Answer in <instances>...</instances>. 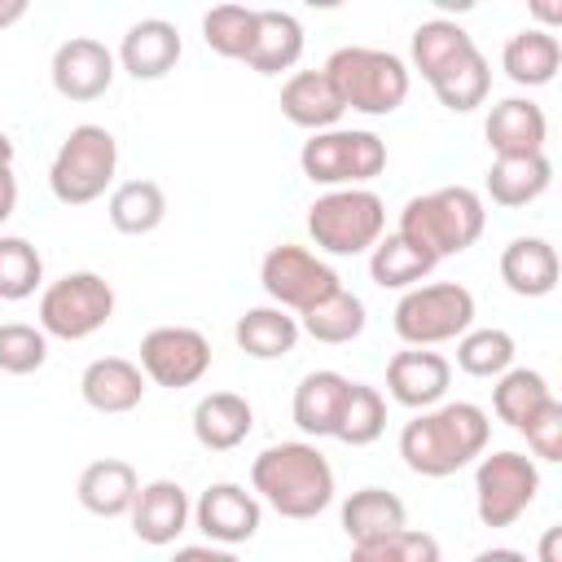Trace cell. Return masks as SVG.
<instances>
[{"instance_id": "obj_1", "label": "cell", "mask_w": 562, "mask_h": 562, "mask_svg": "<svg viewBox=\"0 0 562 562\" xmlns=\"http://www.w3.org/2000/svg\"><path fill=\"white\" fill-rule=\"evenodd\" d=\"M487 435H492L487 413L470 400H452L417 413L400 430V457L422 479H448L487 452Z\"/></svg>"}, {"instance_id": "obj_2", "label": "cell", "mask_w": 562, "mask_h": 562, "mask_svg": "<svg viewBox=\"0 0 562 562\" xmlns=\"http://www.w3.org/2000/svg\"><path fill=\"white\" fill-rule=\"evenodd\" d=\"M250 492L281 518L307 522L334 505V465L307 439H285L250 461Z\"/></svg>"}, {"instance_id": "obj_3", "label": "cell", "mask_w": 562, "mask_h": 562, "mask_svg": "<svg viewBox=\"0 0 562 562\" xmlns=\"http://www.w3.org/2000/svg\"><path fill=\"white\" fill-rule=\"evenodd\" d=\"M321 70H325L334 97L342 101V110H356L369 119L395 114L408 101V83H413L404 57H395L386 48H369V44L334 48Z\"/></svg>"}, {"instance_id": "obj_4", "label": "cell", "mask_w": 562, "mask_h": 562, "mask_svg": "<svg viewBox=\"0 0 562 562\" xmlns=\"http://www.w3.org/2000/svg\"><path fill=\"white\" fill-rule=\"evenodd\" d=\"M483 224H487L483 198L474 189H465V184H443V189L408 198L404 211H400V228L395 233L417 241L426 255L448 259V255L470 250L483 237Z\"/></svg>"}, {"instance_id": "obj_5", "label": "cell", "mask_w": 562, "mask_h": 562, "mask_svg": "<svg viewBox=\"0 0 562 562\" xmlns=\"http://www.w3.org/2000/svg\"><path fill=\"white\" fill-rule=\"evenodd\" d=\"M119 171V140L101 123H79L66 132V140L53 154L48 189L61 206H88L97 202Z\"/></svg>"}, {"instance_id": "obj_6", "label": "cell", "mask_w": 562, "mask_h": 562, "mask_svg": "<svg viewBox=\"0 0 562 562\" xmlns=\"http://www.w3.org/2000/svg\"><path fill=\"white\" fill-rule=\"evenodd\" d=\"M386 228V206L373 189H329L307 206V237L325 255H369Z\"/></svg>"}, {"instance_id": "obj_7", "label": "cell", "mask_w": 562, "mask_h": 562, "mask_svg": "<svg viewBox=\"0 0 562 562\" xmlns=\"http://www.w3.org/2000/svg\"><path fill=\"white\" fill-rule=\"evenodd\" d=\"M299 167L312 184L325 189H364L373 176L386 171V140L360 127H329L303 140Z\"/></svg>"}, {"instance_id": "obj_8", "label": "cell", "mask_w": 562, "mask_h": 562, "mask_svg": "<svg viewBox=\"0 0 562 562\" xmlns=\"http://www.w3.org/2000/svg\"><path fill=\"white\" fill-rule=\"evenodd\" d=\"M114 316V285L101 272H66L40 294V329L61 342H83Z\"/></svg>"}, {"instance_id": "obj_9", "label": "cell", "mask_w": 562, "mask_h": 562, "mask_svg": "<svg viewBox=\"0 0 562 562\" xmlns=\"http://www.w3.org/2000/svg\"><path fill=\"white\" fill-rule=\"evenodd\" d=\"M395 334L408 347H439L461 338L474 325V294L457 281H430V285H413L400 294L395 312H391Z\"/></svg>"}, {"instance_id": "obj_10", "label": "cell", "mask_w": 562, "mask_h": 562, "mask_svg": "<svg viewBox=\"0 0 562 562\" xmlns=\"http://www.w3.org/2000/svg\"><path fill=\"white\" fill-rule=\"evenodd\" d=\"M540 492V470L522 452H492L474 465V514L483 527H514Z\"/></svg>"}, {"instance_id": "obj_11", "label": "cell", "mask_w": 562, "mask_h": 562, "mask_svg": "<svg viewBox=\"0 0 562 562\" xmlns=\"http://www.w3.org/2000/svg\"><path fill=\"white\" fill-rule=\"evenodd\" d=\"M259 285L272 299V307H285V312H299V316L307 307H316L321 299H329L334 290H342L338 272L321 255H312L307 246H294V241H281L263 255Z\"/></svg>"}, {"instance_id": "obj_12", "label": "cell", "mask_w": 562, "mask_h": 562, "mask_svg": "<svg viewBox=\"0 0 562 562\" xmlns=\"http://www.w3.org/2000/svg\"><path fill=\"white\" fill-rule=\"evenodd\" d=\"M206 369H211V342L189 325H158L140 338V373L154 386L184 391L202 382Z\"/></svg>"}, {"instance_id": "obj_13", "label": "cell", "mask_w": 562, "mask_h": 562, "mask_svg": "<svg viewBox=\"0 0 562 562\" xmlns=\"http://www.w3.org/2000/svg\"><path fill=\"white\" fill-rule=\"evenodd\" d=\"M114 70H119L114 53L101 40H92V35L61 40L57 53H53V66H48L53 88L66 101H97V97H105L110 83H114Z\"/></svg>"}, {"instance_id": "obj_14", "label": "cell", "mask_w": 562, "mask_h": 562, "mask_svg": "<svg viewBox=\"0 0 562 562\" xmlns=\"http://www.w3.org/2000/svg\"><path fill=\"white\" fill-rule=\"evenodd\" d=\"M193 522H198V531H202L211 544L228 549V544L255 540V531H259V522H263V505H259V496L246 492L241 483H211V487L198 496V505H193Z\"/></svg>"}, {"instance_id": "obj_15", "label": "cell", "mask_w": 562, "mask_h": 562, "mask_svg": "<svg viewBox=\"0 0 562 562\" xmlns=\"http://www.w3.org/2000/svg\"><path fill=\"white\" fill-rule=\"evenodd\" d=\"M448 382H452V364L439 356V351H426V347H413V351H395L386 360V391L395 404L404 408H435L443 404L448 395Z\"/></svg>"}, {"instance_id": "obj_16", "label": "cell", "mask_w": 562, "mask_h": 562, "mask_svg": "<svg viewBox=\"0 0 562 562\" xmlns=\"http://www.w3.org/2000/svg\"><path fill=\"white\" fill-rule=\"evenodd\" d=\"M127 518H132V531H136L140 544L162 549V544H176V536L189 527L193 505H189V492L176 479H154V483H140Z\"/></svg>"}, {"instance_id": "obj_17", "label": "cell", "mask_w": 562, "mask_h": 562, "mask_svg": "<svg viewBox=\"0 0 562 562\" xmlns=\"http://www.w3.org/2000/svg\"><path fill=\"white\" fill-rule=\"evenodd\" d=\"M180 53H184V44H180L176 22H167V18H140V22L127 26V35H123L114 61H119L132 79L154 83V79H167V75L176 70Z\"/></svg>"}, {"instance_id": "obj_18", "label": "cell", "mask_w": 562, "mask_h": 562, "mask_svg": "<svg viewBox=\"0 0 562 562\" xmlns=\"http://www.w3.org/2000/svg\"><path fill=\"white\" fill-rule=\"evenodd\" d=\"M487 149L496 158H527V154H544L549 140V119L531 97H505L492 105L487 123H483Z\"/></svg>"}, {"instance_id": "obj_19", "label": "cell", "mask_w": 562, "mask_h": 562, "mask_svg": "<svg viewBox=\"0 0 562 562\" xmlns=\"http://www.w3.org/2000/svg\"><path fill=\"white\" fill-rule=\"evenodd\" d=\"M140 492V474L132 470V461L123 457H97L79 470V483H75V496L88 514L97 518H123L132 509Z\"/></svg>"}, {"instance_id": "obj_20", "label": "cell", "mask_w": 562, "mask_h": 562, "mask_svg": "<svg viewBox=\"0 0 562 562\" xmlns=\"http://www.w3.org/2000/svg\"><path fill=\"white\" fill-rule=\"evenodd\" d=\"M79 395L92 413H132L145 400V373L136 360L123 356H101L83 369Z\"/></svg>"}, {"instance_id": "obj_21", "label": "cell", "mask_w": 562, "mask_h": 562, "mask_svg": "<svg viewBox=\"0 0 562 562\" xmlns=\"http://www.w3.org/2000/svg\"><path fill=\"white\" fill-rule=\"evenodd\" d=\"M255 430V408L237 391H211L193 404V439L206 452H233Z\"/></svg>"}, {"instance_id": "obj_22", "label": "cell", "mask_w": 562, "mask_h": 562, "mask_svg": "<svg viewBox=\"0 0 562 562\" xmlns=\"http://www.w3.org/2000/svg\"><path fill=\"white\" fill-rule=\"evenodd\" d=\"M558 250L544 237H514L501 250V281L518 294V299H544L558 290Z\"/></svg>"}, {"instance_id": "obj_23", "label": "cell", "mask_w": 562, "mask_h": 562, "mask_svg": "<svg viewBox=\"0 0 562 562\" xmlns=\"http://www.w3.org/2000/svg\"><path fill=\"white\" fill-rule=\"evenodd\" d=\"M347 386L351 378H342L338 369H312L303 373V382L294 386V426L307 435V439H334V422L342 413V400H347Z\"/></svg>"}, {"instance_id": "obj_24", "label": "cell", "mask_w": 562, "mask_h": 562, "mask_svg": "<svg viewBox=\"0 0 562 562\" xmlns=\"http://www.w3.org/2000/svg\"><path fill=\"white\" fill-rule=\"evenodd\" d=\"M281 114H285L294 127H303V132L316 136V132L338 127V119H342L347 110H342V101L334 97L325 70H294V75L281 83Z\"/></svg>"}, {"instance_id": "obj_25", "label": "cell", "mask_w": 562, "mask_h": 562, "mask_svg": "<svg viewBox=\"0 0 562 562\" xmlns=\"http://www.w3.org/2000/svg\"><path fill=\"white\" fill-rule=\"evenodd\" d=\"M299 57H303V22L285 9H259L246 66L255 75H281V70H294Z\"/></svg>"}, {"instance_id": "obj_26", "label": "cell", "mask_w": 562, "mask_h": 562, "mask_svg": "<svg viewBox=\"0 0 562 562\" xmlns=\"http://www.w3.org/2000/svg\"><path fill=\"white\" fill-rule=\"evenodd\" d=\"M558 66H562V44H558L553 31H540V26H527V31L509 35L505 48H501V70L518 88H544V83H553Z\"/></svg>"}, {"instance_id": "obj_27", "label": "cell", "mask_w": 562, "mask_h": 562, "mask_svg": "<svg viewBox=\"0 0 562 562\" xmlns=\"http://www.w3.org/2000/svg\"><path fill=\"white\" fill-rule=\"evenodd\" d=\"M408 527V509L395 492L386 487H360L342 501V531L351 544H369V540H382L391 531Z\"/></svg>"}, {"instance_id": "obj_28", "label": "cell", "mask_w": 562, "mask_h": 562, "mask_svg": "<svg viewBox=\"0 0 562 562\" xmlns=\"http://www.w3.org/2000/svg\"><path fill=\"white\" fill-rule=\"evenodd\" d=\"M435 255H426L417 241H408L404 233H386L378 237V246L369 250V277L382 290H413L435 272Z\"/></svg>"}, {"instance_id": "obj_29", "label": "cell", "mask_w": 562, "mask_h": 562, "mask_svg": "<svg viewBox=\"0 0 562 562\" xmlns=\"http://www.w3.org/2000/svg\"><path fill=\"white\" fill-rule=\"evenodd\" d=\"M553 180V162L544 154H527V158H492L487 167V198L496 206H527L536 202Z\"/></svg>"}, {"instance_id": "obj_30", "label": "cell", "mask_w": 562, "mask_h": 562, "mask_svg": "<svg viewBox=\"0 0 562 562\" xmlns=\"http://www.w3.org/2000/svg\"><path fill=\"white\" fill-rule=\"evenodd\" d=\"M233 338L250 360H281L299 342V316H290L285 307H250L237 316Z\"/></svg>"}, {"instance_id": "obj_31", "label": "cell", "mask_w": 562, "mask_h": 562, "mask_svg": "<svg viewBox=\"0 0 562 562\" xmlns=\"http://www.w3.org/2000/svg\"><path fill=\"white\" fill-rule=\"evenodd\" d=\"M105 215H110V224L119 233L145 237V233H154L167 220V193H162L158 180H123V184L110 189Z\"/></svg>"}, {"instance_id": "obj_32", "label": "cell", "mask_w": 562, "mask_h": 562, "mask_svg": "<svg viewBox=\"0 0 562 562\" xmlns=\"http://www.w3.org/2000/svg\"><path fill=\"white\" fill-rule=\"evenodd\" d=\"M430 88H435L439 105L452 110V114L479 110V105L487 101V92H492V70H487V57L479 53V44H474L470 53H461L457 61H448V66L430 79Z\"/></svg>"}, {"instance_id": "obj_33", "label": "cell", "mask_w": 562, "mask_h": 562, "mask_svg": "<svg viewBox=\"0 0 562 562\" xmlns=\"http://www.w3.org/2000/svg\"><path fill=\"white\" fill-rule=\"evenodd\" d=\"M369 325V312L360 303V294L351 290H334L329 299H321L316 307H307L299 316V334L316 338V342H329V347H342L351 338H360Z\"/></svg>"}, {"instance_id": "obj_34", "label": "cell", "mask_w": 562, "mask_h": 562, "mask_svg": "<svg viewBox=\"0 0 562 562\" xmlns=\"http://www.w3.org/2000/svg\"><path fill=\"white\" fill-rule=\"evenodd\" d=\"M549 400H553V391H549L544 373H536V369H505L492 386V408L509 430H522Z\"/></svg>"}, {"instance_id": "obj_35", "label": "cell", "mask_w": 562, "mask_h": 562, "mask_svg": "<svg viewBox=\"0 0 562 562\" xmlns=\"http://www.w3.org/2000/svg\"><path fill=\"white\" fill-rule=\"evenodd\" d=\"M474 48V35L448 18H430L413 31V44H408V57H413V70H422V79L430 83L448 61H457L461 53Z\"/></svg>"}, {"instance_id": "obj_36", "label": "cell", "mask_w": 562, "mask_h": 562, "mask_svg": "<svg viewBox=\"0 0 562 562\" xmlns=\"http://www.w3.org/2000/svg\"><path fill=\"white\" fill-rule=\"evenodd\" d=\"M382 430H386V400H382V391L364 386V382H351L347 400H342V413L334 422V439L351 443V448H364V443L382 439Z\"/></svg>"}, {"instance_id": "obj_37", "label": "cell", "mask_w": 562, "mask_h": 562, "mask_svg": "<svg viewBox=\"0 0 562 562\" xmlns=\"http://www.w3.org/2000/svg\"><path fill=\"white\" fill-rule=\"evenodd\" d=\"M255 22H259V9L215 4V9L202 13V40H206L211 53L233 57V61H246V53L255 44Z\"/></svg>"}, {"instance_id": "obj_38", "label": "cell", "mask_w": 562, "mask_h": 562, "mask_svg": "<svg viewBox=\"0 0 562 562\" xmlns=\"http://www.w3.org/2000/svg\"><path fill=\"white\" fill-rule=\"evenodd\" d=\"M457 369L470 378H501L514 369V334L505 329H465L457 338Z\"/></svg>"}, {"instance_id": "obj_39", "label": "cell", "mask_w": 562, "mask_h": 562, "mask_svg": "<svg viewBox=\"0 0 562 562\" xmlns=\"http://www.w3.org/2000/svg\"><path fill=\"white\" fill-rule=\"evenodd\" d=\"M44 285V259L26 237L4 233L0 237V299L22 303Z\"/></svg>"}, {"instance_id": "obj_40", "label": "cell", "mask_w": 562, "mask_h": 562, "mask_svg": "<svg viewBox=\"0 0 562 562\" xmlns=\"http://www.w3.org/2000/svg\"><path fill=\"white\" fill-rule=\"evenodd\" d=\"M347 562H443V553H439V540L430 531L400 527V531H391L382 540L351 544V558Z\"/></svg>"}, {"instance_id": "obj_41", "label": "cell", "mask_w": 562, "mask_h": 562, "mask_svg": "<svg viewBox=\"0 0 562 562\" xmlns=\"http://www.w3.org/2000/svg\"><path fill=\"white\" fill-rule=\"evenodd\" d=\"M44 360H48V334L40 325H26V321L0 325V373L26 378V373L44 369Z\"/></svg>"}, {"instance_id": "obj_42", "label": "cell", "mask_w": 562, "mask_h": 562, "mask_svg": "<svg viewBox=\"0 0 562 562\" xmlns=\"http://www.w3.org/2000/svg\"><path fill=\"white\" fill-rule=\"evenodd\" d=\"M518 435H527L531 457H540V461H562V404L549 400Z\"/></svg>"}, {"instance_id": "obj_43", "label": "cell", "mask_w": 562, "mask_h": 562, "mask_svg": "<svg viewBox=\"0 0 562 562\" xmlns=\"http://www.w3.org/2000/svg\"><path fill=\"white\" fill-rule=\"evenodd\" d=\"M171 562H241V558L220 549V544H184V549H176Z\"/></svg>"}, {"instance_id": "obj_44", "label": "cell", "mask_w": 562, "mask_h": 562, "mask_svg": "<svg viewBox=\"0 0 562 562\" xmlns=\"http://www.w3.org/2000/svg\"><path fill=\"white\" fill-rule=\"evenodd\" d=\"M536 553H540V562H562V527H544Z\"/></svg>"}, {"instance_id": "obj_45", "label": "cell", "mask_w": 562, "mask_h": 562, "mask_svg": "<svg viewBox=\"0 0 562 562\" xmlns=\"http://www.w3.org/2000/svg\"><path fill=\"white\" fill-rule=\"evenodd\" d=\"M13 211H18V180H13V171H4V176H0V224H4Z\"/></svg>"}, {"instance_id": "obj_46", "label": "cell", "mask_w": 562, "mask_h": 562, "mask_svg": "<svg viewBox=\"0 0 562 562\" xmlns=\"http://www.w3.org/2000/svg\"><path fill=\"white\" fill-rule=\"evenodd\" d=\"M26 18V0H0V31Z\"/></svg>"}, {"instance_id": "obj_47", "label": "cell", "mask_w": 562, "mask_h": 562, "mask_svg": "<svg viewBox=\"0 0 562 562\" xmlns=\"http://www.w3.org/2000/svg\"><path fill=\"white\" fill-rule=\"evenodd\" d=\"M474 562H527V553H518V549H483V553H474Z\"/></svg>"}, {"instance_id": "obj_48", "label": "cell", "mask_w": 562, "mask_h": 562, "mask_svg": "<svg viewBox=\"0 0 562 562\" xmlns=\"http://www.w3.org/2000/svg\"><path fill=\"white\" fill-rule=\"evenodd\" d=\"M4 171H13V140L0 132V176H4Z\"/></svg>"}]
</instances>
